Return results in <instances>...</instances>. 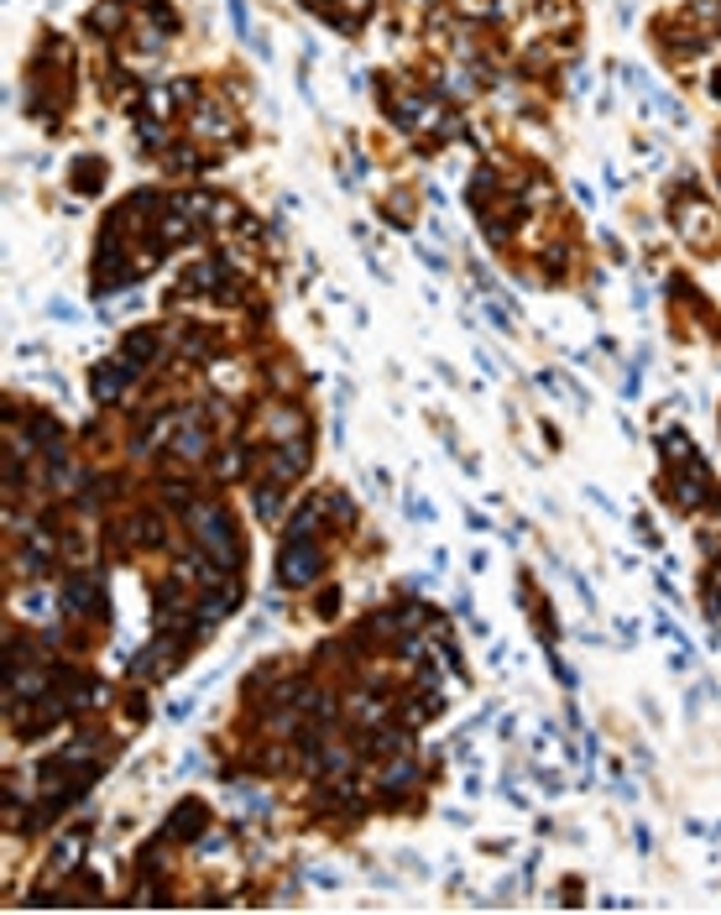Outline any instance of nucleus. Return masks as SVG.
I'll return each instance as SVG.
<instances>
[{"label":"nucleus","instance_id":"11","mask_svg":"<svg viewBox=\"0 0 721 915\" xmlns=\"http://www.w3.org/2000/svg\"><path fill=\"white\" fill-rule=\"evenodd\" d=\"M283 492H288V482H272V476H267V482L257 487V513L277 518V513H283Z\"/></svg>","mask_w":721,"mask_h":915},{"label":"nucleus","instance_id":"3","mask_svg":"<svg viewBox=\"0 0 721 915\" xmlns=\"http://www.w3.org/2000/svg\"><path fill=\"white\" fill-rule=\"evenodd\" d=\"M387 110H392V121H398L403 131L450 126L445 116H439V105H434V100H424V95H413V89H403V95H392V100H387Z\"/></svg>","mask_w":721,"mask_h":915},{"label":"nucleus","instance_id":"7","mask_svg":"<svg viewBox=\"0 0 721 915\" xmlns=\"http://www.w3.org/2000/svg\"><path fill=\"white\" fill-rule=\"evenodd\" d=\"M157 351H162V330H131L126 346H121V356L136 366V372H142V366H152Z\"/></svg>","mask_w":721,"mask_h":915},{"label":"nucleus","instance_id":"8","mask_svg":"<svg viewBox=\"0 0 721 915\" xmlns=\"http://www.w3.org/2000/svg\"><path fill=\"white\" fill-rule=\"evenodd\" d=\"M319 518H330V513H324V497L298 502V508H293V518H288V539H314Z\"/></svg>","mask_w":721,"mask_h":915},{"label":"nucleus","instance_id":"13","mask_svg":"<svg viewBox=\"0 0 721 915\" xmlns=\"http://www.w3.org/2000/svg\"><path fill=\"white\" fill-rule=\"evenodd\" d=\"M79 858H84V837L68 832V837L58 842V853H53V874H63V868H68V863H79Z\"/></svg>","mask_w":721,"mask_h":915},{"label":"nucleus","instance_id":"9","mask_svg":"<svg viewBox=\"0 0 721 915\" xmlns=\"http://www.w3.org/2000/svg\"><path fill=\"white\" fill-rule=\"evenodd\" d=\"M189 832H199V837H204V806H199V800H183V806L168 816V837L189 842Z\"/></svg>","mask_w":721,"mask_h":915},{"label":"nucleus","instance_id":"2","mask_svg":"<svg viewBox=\"0 0 721 915\" xmlns=\"http://www.w3.org/2000/svg\"><path fill=\"white\" fill-rule=\"evenodd\" d=\"M319 570H324V549L314 544V539H288L283 544V560H277V581L283 586H309V581H319Z\"/></svg>","mask_w":721,"mask_h":915},{"label":"nucleus","instance_id":"10","mask_svg":"<svg viewBox=\"0 0 721 915\" xmlns=\"http://www.w3.org/2000/svg\"><path fill=\"white\" fill-rule=\"evenodd\" d=\"M413 780H418V764H413V753H408V759L387 764V769L377 774V790H382V795H403V790H408Z\"/></svg>","mask_w":721,"mask_h":915},{"label":"nucleus","instance_id":"1","mask_svg":"<svg viewBox=\"0 0 721 915\" xmlns=\"http://www.w3.org/2000/svg\"><path fill=\"white\" fill-rule=\"evenodd\" d=\"M189 523H194V539H199V560H209L225 576L241 570V539H236V523L220 502H194L189 508Z\"/></svg>","mask_w":721,"mask_h":915},{"label":"nucleus","instance_id":"6","mask_svg":"<svg viewBox=\"0 0 721 915\" xmlns=\"http://www.w3.org/2000/svg\"><path fill=\"white\" fill-rule=\"evenodd\" d=\"M194 121H199V136H209V142H230V136H236V116H230L220 100H199Z\"/></svg>","mask_w":721,"mask_h":915},{"label":"nucleus","instance_id":"5","mask_svg":"<svg viewBox=\"0 0 721 915\" xmlns=\"http://www.w3.org/2000/svg\"><path fill=\"white\" fill-rule=\"evenodd\" d=\"M63 607L79 612V617H105V591H100V581L74 576V581H68V591H63Z\"/></svg>","mask_w":721,"mask_h":915},{"label":"nucleus","instance_id":"14","mask_svg":"<svg viewBox=\"0 0 721 915\" xmlns=\"http://www.w3.org/2000/svg\"><path fill=\"white\" fill-rule=\"evenodd\" d=\"M79 168H84V173H74V183H79V189H84V194H95V189H100V183H105V168L95 163V157H89V163H79Z\"/></svg>","mask_w":721,"mask_h":915},{"label":"nucleus","instance_id":"12","mask_svg":"<svg viewBox=\"0 0 721 915\" xmlns=\"http://www.w3.org/2000/svg\"><path fill=\"white\" fill-rule=\"evenodd\" d=\"M131 534H136V539H142L147 549H157L162 539H168V529H162V518H157V513H142V518H136V523H131Z\"/></svg>","mask_w":721,"mask_h":915},{"label":"nucleus","instance_id":"4","mask_svg":"<svg viewBox=\"0 0 721 915\" xmlns=\"http://www.w3.org/2000/svg\"><path fill=\"white\" fill-rule=\"evenodd\" d=\"M131 377H136V366H131L126 356L100 361L95 372H89V393H95V403H121L126 387H131Z\"/></svg>","mask_w":721,"mask_h":915}]
</instances>
